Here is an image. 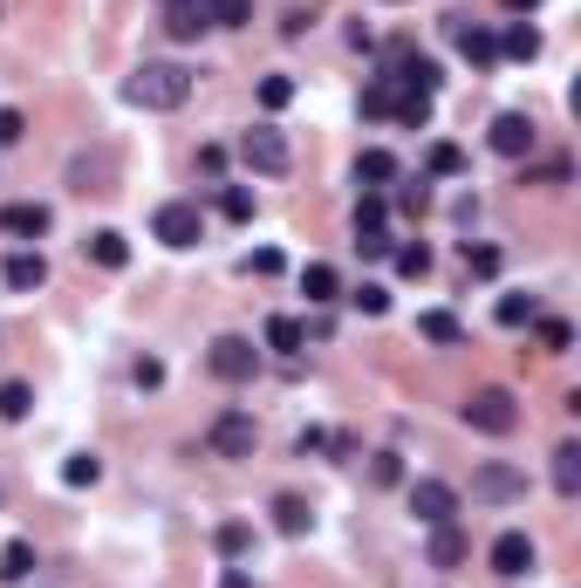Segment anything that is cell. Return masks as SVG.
Masks as SVG:
<instances>
[{
    "instance_id": "1f68e13d",
    "label": "cell",
    "mask_w": 581,
    "mask_h": 588,
    "mask_svg": "<svg viewBox=\"0 0 581 588\" xmlns=\"http://www.w3.org/2000/svg\"><path fill=\"white\" fill-rule=\"evenodd\" d=\"M213 548H219V554H226V561H240V554H246V548H254V533H246V527H240V520H226V527H219V533H213Z\"/></svg>"
},
{
    "instance_id": "cb8c5ba5",
    "label": "cell",
    "mask_w": 581,
    "mask_h": 588,
    "mask_svg": "<svg viewBox=\"0 0 581 588\" xmlns=\"http://www.w3.org/2000/svg\"><path fill=\"white\" fill-rule=\"evenodd\" d=\"M28 411H35V391H28L21 376H8V383H0V418H8V424H21Z\"/></svg>"
},
{
    "instance_id": "e0dca14e",
    "label": "cell",
    "mask_w": 581,
    "mask_h": 588,
    "mask_svg": "<svg viewBox=\"0 0 581 588\" xmlns=\"http://www.w3.org/2000/svg\"><path fill=\"white\" fill-rule=\"evenodd\" d=\"M397 83H403V89H417V96H438L445 69H438L432 56H403V62H397Z\"/></svg>"
},
{
    "instance_id": "5b68a950",
    "label": "cell",
    "mask_w": 581,
    "mask_h": 588,
    "mask_svg": "<svg viewBox=\"0 0 581 588\" xmlns=\"http://www.w3.org/2000/svg\"><path fill=\"white\" fill-rule=\"evenodd\" d=\"M150 233H158L165 247H198V233H206V219H198V206H192V199H165V206H158V219H150Z\"/></svg>"
},
{
    "instance_id": "5bb4252c",
    "label": "cell",
    "mask_w": 581,
    "mask_h": 588,
    "mask_svg": "<svg viewBox=\"0 0 581 588\" xmlns=\"http://www.w3.org/2000/svg\"><path fill=\"white\" fill-rule=\"evenodd\" d=\"M384 219H390V206H384V199H363V206H356V247L363 253H390V233H384Z\"/></svg>"
},
{
    "instance_id": "7a4b0ae2",
    "label": "cell",
    "mask_w": 581,
    "mask_h": 588,
    "mask_svg": "<svg viewBox=\"0 0 581 588\" xmlns=\"http://www.w3.org/2000/svg\"><path fill=\"white\" fill-rule=\"evenodd\" d=\"M465 424L472 431H486V439H507V431H520V404H513V391H472V404H465Z\"/></svg>"
},
{
    "instance_id": "f6af8a7d",
    "label": "cell",
    "mask_w": 581,
    "mask_h": 588,
    "mask_svg": "<svg viewBox=\"0 0 581 588\" xmlns=\"http://www.w3.org/2000/svg\"><path fill=\"white\" fill-rule=\"evenodd\" d=\"M137 383H144V391H158V383H165V363H150V356H144V363H137Z\"/></svg>"
},
{
    "instance_id": "3957f363",
    "label": "cell",
    "mask_w": 581,
    "mask_h": 588,
    "mask_svg": "<svg viewBox=\"0 0 581 588\" xmlns=\"http://www.w3.org/2000/svg\"><path fill=\"white\" fill-rule=\"evenodd\" d=\"M240 158H246V165H254L261 178H281V171L294 165V151H288V137H281V131H274V123H254V131H246V137H240Z\"/></svg>"
},
{
    "instance_id": "6da1fadb",
    "label": "cell",
    "mask_w": 581,
    "mask_h": 588,
    "mask_svg": "<svg viewBox=\"0 0 581 588\" xmlns=\"http://www.w3.org/2000/svg\"><path fill=\"white\" fill-rule=\"evenodd\" d=\"M123 96H131L137 110H185V96H192V69H179V62H144L131 83H123Z\"/></svg>"
},
{
    "instance_id": "7c38bea8",
    "label": "cell",
    "mask_w": 581,
    "mask_h": 588,
    "mask_svg": "<svg viewBox=\"0 0 581 588\" xmlns=\"http://www.w3.org/2000/svg\"><path fill=\"white\" fill-rule=\"evenodd\" d=\"M493 575H507V581H520V575H534V541H526L520 527H507L493 541Z\"/></svg>"
},
{
    "instance_id": "f35d334b",
    "label": "cell",
    "mask_w": 581,
    "mask_h": 588,
    "mask_svg": "<svg viewBox=\"0 0 581 588\" xmlns=\"http://www.w3.org/2000/svg\"><path fill=\"white\" fill-rule=\"evenodd\" d=\"M349 301H356V309H363V315H390V295H384V288H376V280H370V288H356V295H349Z\"/></svg>"
},
{
    "instance_id": "ffe728a7",
    "label": "cell",
    "mask_w": 581,
    "mask_h": 588,
    "mask_svg": "<svg viewBox=\"0 0 581 588\" xmlns=\"http://www.w3.org/2000/svg\"><path fill=\"white\" fill-rule=\"evenodd\" d=\"M459 561H465V533L451 520H438L432 527V568H459Z\"/></svg>"
},
{
    "instance_id": "2e32d148",
    "label": "cell",
    "mask_w": 581,
    "mask_h": 588,
    "mask_svg": "<svg viewBox=\"0 0 581 588\" xmlns=\"http://www.w3.org/2000/svg\"><path fill=\"white\" fill-rule=\"evenodd\" d=\"M83 253H89L96 267H110V274H117V267H131V240H123L117 226H104V233H89V240H83Z\"/></svg>"
},
{
    "instance_id": "8992f818",
    "label": "cell",
    "mask_w": 581,
    "mask_h": 588,
    "mask_svg": "<svg viewBox=\"0 0 581 588\" xmlns=\"http://www.w3.org/2000/svg\"><path fill=\"white\" fill-rule=\"evenodd\" d=\"M254 445H261V424L246 418V411H226V418L206 431V452H213V458H254Z\"/></svg>"
},
{
    "instance_id": "60d3db41",
    "label": "cell",
    "mask_w": 581,
    "mask_h": 588,
    "mask_svg": "<svg viewBox=\"0 0 581 588\" xmlns=\"http://www.w3.org/2000/svg\"><path fill=\"white\" fill-rule=\"evenodd\" d=\"M370 472H376V485H397V479H403V466H397V452H376V466H370Z\"/></svg>"
},
{
    "instance_id": "ab89813d",
    "label": "cell",
    "mask_w": 581,
    "mask_h": 588,
    "mask_svg": "<svg viewBox=\"0 0 581 588\" xmlns=\"http://www.w3.org/2000/svg\"><path fill=\"white\" fill-rule=\"evenodd\" d=\"M465 267H472V274H499V253H493V247H472V240H465Z\"/></svg>"
},
{
    "instance_id": "7bdbcfd3",
    "label": "cell",
    "mask_w": 581,
    "mask_h": 588,
    "mask_svg": "<svg viewBox=\"0 0 581 588\" xmlns=\"http://www.w3.org/2000/svg\"><path fill=\"white\" fill-rule=\"evenodd\" d=\"M397 206H403V213H424V206H432V192H424V185H403Z\"/></svg>"
},
{
    "instance_id": "e575fe53",
    "label": "cell",
    "mask_w": 581,
    "mask_h": 588,
    "mask_svg": "<svg viewBox=\"0 0 581 588\" xmlns=\"http://www.w3.org/2000/svg\"><path fill=\"white\" fill-rule=\"evenodd\" d=\"M363 110H370V117H390V110H397V83H390V75L363 89Z\"/></svg>"
},
{
    "instance_id": "f1b7e54d",
    "label": "cell",
    "mask_w": 581,
    "mask_h": 588,
    "mask_svg": "<svg viewBox=\"0 0 581 588\" xmlns=\"http://www.w3.org/2000/svg\"><path fill=\"white\" fill-rule=\"evenodd\" d=\"M206 14H213V28H246V21H254V0H206Z\"/></svg>"
},
{
    "instance_id": "484cf974",
    "label": "cell",
    "mask_w": 581,
    "mask_h": 588,
    "mask_svg": "<svg viewBox=\"0 0 581 588\" xmlns=\"http://www.w3.org/2000/svg\"><path fill=\"white\" fill-rule=\"evenodd\" d=\"M28 575H35V548L8 541V548H0V581H28Z\"/></svg>"
},
{
    "instance_id": "74e56055",
    "label": "cell",
    "mask_w": 581,
    "mask_h": 588,
    "mask_svg": "<svg viewBox=\"0 0 581 588\" xmlns=\"http://www.w3.org/2000/svg\"><path fill=\"white\" fill-rule=\"evenodd\" d=\"M261 104H267V110H288V104H294V83H288V75H267V83H261Z\"/></svg>"
},
{
    "instance_id": "44dd1931",
    "label": "cell",
    "mask_w": 581,
    "mask_h": 588,
    "mask_svg": "<svg viewBox=\"0 0 581 588\" xmlns=\"http://www.w3.org/2000/svg\"><path fill=\"white\" fill-rule=\"evenodd\" d=\"M499 56H513V62H534V56H541V28H534V21H513V28L499 35Z\"/></svg>"
},
{
    "instance_id": "30bf717a",
    "label": "cell",
    "mask_w": 581,
    "mask_h": 588,
    "mask_svg": "<svg viewBox=\"0 0 581 588\" xmlns=\"http://www.w3.org/2000/svg\"><path fill=\"white\" fill-rule=\"evenodd\" d=\"M48 226H56V213L35 206V199H14V206H0V233H8V240H41Z\"/></svg>"
},
{
    "instance_id": "83f0119b",
    "label": "cell",
    "mask_w": 581,
    "mask_h": 588,
    "mask_svg": "<svg viewBox=\"0 0 581 588\" xmlns=\"http://www.w3.org/2000/svg\"><path fill=\"white\" fill-rule=\"evenodd\" d=\"M417 336H424V343H459V315L424 309V315H417Z\"/></svg>"
},
{
    "instance_id": "d6a6232c",
    "label": "cell",
    "mask_w": 581,
    "mask_h": 588,
    "mask_svg": "<svg viewBox=\"0 0 581 588\" xmlns=\"http://www.w3.org/2000/svg\"><path fill=\"white\" fill-rule=\"evenodd\" d=\"M62 479H69V485H96V479H104V458H96V452H75L69 466H62Z\"/></svg>"
},
{
    "instance_id": "ba28073f",
    "label": "cell",
    "mask_w": 581,
    "mask_h": 588,
    "mask_svg": "<svg viewBox=\"0 0 581 588\" xmlns=\"http://www.w3.org/2000/svg\"><path fill=\"white\" fill-rule=\"evenodd\" d=\"M445 35L459 41V56H465L472 69H493V62H499V35H486V28H472L465 14H445Z\"/></svg>"
},
{
    "instance_id": "9a60e30c",
    "label": "cell",
    "mask_w": 581,
    "mask_h": 588,
    "mask_svg": "<svg viewBox=\"0 0 581 588\" xmlns=\"http://www.w3.org/2000/svg\"><path fill=\"white\" fill-rule=\"evenodd\" d=\"M0 280H8L14 295H35L41 280H48V261H41V253H28V247H21V253H8V267H0Z\"/></svg>"
},
{
    "instance_id": "9c48e42d",
    "label": "cell",
    "mask_w": 581,
    "mask_h": 588,
    "mask_svg": "<svg viewBox=\"0 0 581 588\" xmlns=\"http://www.w3.org/2000/svg\"><path fill=\"white\" fill-rule=\"evenodd\" d=\"M411 514H417L424 527H438V520L459 514V493H451L445 479H417V485H411Z\"/></svg>"
},
{
    "instance_id": "7402d4cb",
    "label": "cell",
    "mask_w": 581,
    "mask_h": 588,
    "mask_svg": "<svg viewBox=\"0 0 581 588\" xmlns=\"http://www.w3.org/2000/svg\"><path fill=\"white\" fill-rule=\"evenodd\" d=\"M301 295H308L315 309H328V301L342 295V280H336V267H322V261H315V267H301Z\"/></svg>"
},
{
    "instance_id": "bcb514c9",
    "label": "cell",
    "mask_w": 581,
    "mask_h": 588,
    "mask_svg": "<svg viewBox=\"0 0 581 588\" xmlns=\"http://www.w3.org/2000/svg\"><path fill=\"white\" fill-rule=\"evenodd\" d=\"M219 588H254V581H246L240 568H226V575H219Z\"/></svg>"
},
{
    "instance_id": "ac0fdd59",
    "label": "cell",
    "mask_w": 581,
    "mask_h": 588,
    "mask_svg": "<svg viewBox=\"0 0 581 588\" xmlns=\"http://www.w3.org/2000/svg\"><path fill=\"white\" fill-rule=\"evenodd\" d=\"M554 493H561V500L581 493V445H574V439H568V445H554Z\"/></svg>"
},
{
    "instance_id": "277c9868",
    "label": "cell",
    "mask_w": 581,
    "mask_h": 588,
    "mask_svg": "<svg viewBox=\"0 0 581 588\" xmlns=\"http://www.w3.org/2000/svg\"><path fill=\"white\" fill-rule=\"evenodd\" d=\"M206 370H213L219 383H254V370H261V349L246 343V336H219V343L206 349Z\"/></svg>"
},
{
    "instance_id": "836d02e7",
    "label": "cell",
    "mask_w": 581,
    "mask_h": 588,
    "mask_svg": "<svg viewBox=\"0 0 581 588\" xmlns=\"http://www.w3.org/2000/svg\"><path fill=\"white\" fill-rule=\"evenodd\" d=\"M397 274H411V280H424V274H432V247H397Z\"/></svg>"
},
{
    "instance_id": "603a6c76",
    "label": "cell",
    "mask_w": 581,
    "mask_h": 588,
    "mask_svg": "<svg viewBox=\"0 0 581 588\" xmlns=\"http://www.w3.org/2000/svg\"><path fill=\"white\" fill-rule=\"evenodd\" d=\"M356 178H363L370 192H376V185H390V178H397V158H390L384 144H376V151H363V158H356Z\"/></svg>"
},
{
    "instance_id": "b9f144b4",
    "label": "cell",
    "mask_w": 581,
    "mask_h": 588,
    "mask_svg": "<svg viewBox=\"0 0 581 588\" xmlns=\"http://www.w3.org/2000/svg\"><path fill=\"white\" fill-rule=\"evenodd\" d=\"M246 274H281V253L261 247V253H246Z\"/></svg>"
},
{
    "instance_id": "4dcf8cb0",
    "label": "cell",
    "mask_w": 581,
    "mask_h": 588,
    "mask_svg": "<svg viewBox=\"0 0 581 588\" xmlns=\"http://www.w3.org/2000/svg\"><path fill=\"white\" fill-rule=\"evenodd\" d=\"M541 322V343H547V356H568L574 349V328L561 322V315H534Z\"/></svg>"
},
{
    "instance_id": "f546056e",
    "label": "cell",
    "mask_w": 581,
    "mask_h": 588,
    "mask_svg": "<svg viewBox=\"0 0 581 588\" xmlns=\"http://www.w3.org/2000/svg\"><path fill=\"white\" fill-rule=\"evenodd\" d=\"M390 117H397V123H411V131H424V123H432V96H417V89H403Z\"/></svg>"
},
{
    "instance_id": "d590c367",
    "label": "cell",
    "mask_w": 581,
    "mask_h": 588,
    "mask_svg": "<svg viewBox=\"0 0 581 588\" xmlns=\"http://www.w3.org/2000/svg\"><path fill=\"white\" fill-rule=\"evenodd\" d=\"M424 165H432L438 178H459V171H465V151H459V144H432V158H424Z\"/></svg>"
},
{
    "instance_id": "8d00e7d4",
    "label": "cell",
    "mask_w": 581,
    "mask_h": 588,
    "mask_svg": "<svg viewBox=\"0 0 581 588\" xmlns=\"http://www.w3.org/2000/svg\"><path fill=\"white\" fill-rule=\"evenodd\" d=\"M219 213H226V219H254V192H246V185H226V192H219Z\"/></svg>"
},
{
    "instance_id": "ee69618b",
    "label": "cell",
    "mask_w": 581,
    "mask_h": 588,
    "mask_svg": "<svg viewBox=\"0 0 581 588\" xmlns=\"http://www.w3.org/2000/svg\"><path fill=\"white\" fill-rule=\"evenodd\" d=\"M21 131H28V123H21V110H0V144H21Z\"/></svg>"
},
{
    "instance_id": "8fae6325",
    "label": "cell",
    "mask_w": 581,
    "mask_h": 588,
    "mask_svg": "<svg viewBox=\"0 0 581 588\" xmlns=\"http://www.w3.org/2000/svg\"><path fill=\"white\" fill-rule=\"evenodd\" d=\"M486 144L499 151V158H526V151H534V117H520V110H507V117H493V131H486Z\"/></svg>"
},
{
    "instance_id": "d6986e66",
    "label": "cell",
    "mask_w": 581,
    "mask_h": 588,
    "mask_svg": "<svg viewBox=\"0 0 581 588\" xmlns=\"http://www.w3.org/2000/svg\"><path fill=\"white\" fill-rule=\"evenodd\" d=\"M274 527H281L288 541H301V533L315 527V514H308V500H294V493H281V500H274Z\"/></svg>"
},
{
    "instance_id": "7dc6e473",
    "label": "cell",
    "mask_w": 581,
    "mask_h": 588,
    "mask_svg": "<svg viewBox=\"0 0 581 588\" xmlns=\"http://www.w3.org/2000/svg\"><path fill=\"white\" fill-rule=\"evenodd\" d=\"M507 8H513V14H534V8H541V0H507Z\"/></svg>"
},
{
    "instance_id": "4fadbf2b",
    "label": "cell",
    "mask_w": 581,
    "mask_h": 588,
    "mask_svg": "<svg viewBox=\"0 0 581 588\" xmlns=\"http://www.w3.org/2000/svg\"><path fill=\"white\" fill-rule=\"evenodd\" d=\"M206 28H213L206 0H165V35H171V41H198Z\"/></svg>"
},
{
    "instance_id": "4316f807",
    "label": "cell",
    "mask_w": 581,
    "mask_h": 588,
    "mask_svg": "<svg viewBox=\"0 0 581 588\" xmlns=\"http://www.w3.org/2000/svg\"><path fill=\"white\" fill-rule=\"evenodd\" d=\"M493 315H499V328H526V322L541 315V301H534V295H499Z\"/></svg>"
},
{
    "instance_id": "d4e9b609",
    "label": "cell",
    "mask_w": 581,
    "mask_h": 588,
    "mask_svg": "<svg viewBox=\"0 0 581 588\" xmlns=\"http://www.w3.org/2000/svg\"><path fill=\"white\" fill-rule=\"evenodd\" d=\"M301 343H308V328H301L294 315H267V349H281V356H294Z\"/></svg>"
},
{
    "instance_id": "52a82bcc",
    "label": "cell",
    "mask_w": 581,
    "mask_h": 588,
    "mask_svg": "<svg viewBox=\"0 0 581 588\" xmlns=\"http://www.w3.org/2000/svg\"><path fill=\"white\" fill-rule=\"evenodd\" d=\"M472 500H486V506L526 500V472H520V466H479V472H472Z\"/></svg>"
}]
</instances>
